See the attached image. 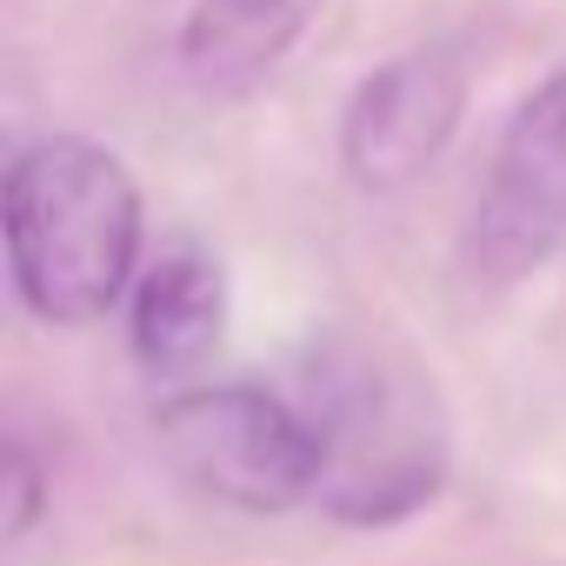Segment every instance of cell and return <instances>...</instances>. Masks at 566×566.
Masks as SVG:
<instances>
[{
  "label": "cell",
  "instance_id": "7",
  "mask_svg": "<svg viewBox=\"0 0 566 566\" xmlns=\"http://www.w3.org/2000/svg\"><path fill=\"white\" fill-rule=\"evenodd\" d=\"M321 14L327 0H193L180 61L207 94H253Z\"/></svg>",
  "mask_w": 566,
  "mask_h": 566
},
{
  "label": "cell",
  "instance_id": "5",
  "mask_svg": "<svg viewBox=\"0 0 566 566\" xmlns=\"http://www.w3.org/2000/svg\"><path fill=\"white\" fill-rule=\"evenodd\" d=\"M467 120V61L453 48H407L374 67L340 114V167L360 193L413 187Z\"/></svg>",
  "mask_w": 566,
  "mask_h": 566
},
{
  "label": "cell",
  "instance_id": "1",
  "mask_svg": "<svg viewBox=\"0 0 566 566\" xmlns=\"http://www.w3.org/2000/svg\"><path fill=\"white\" fill-rule=\"evenodd\" d=\"M14 294L48 327H94L140 280L147 207L127 160L81 134H48L14 154L0 187Z\"/></svg>",
  "mask_w": 566,
  "mask_h": 566
},
{
  "label": "cell",
  "instance_id": "3",
  "mask_svg": "<svg viewBox=\"0 0 566 566\" xmlns=\"http://www.w3.org/2000/svg\"><path fill=\"white\" fill-rule=\"evenodd\" d=\"M154 440L167 467L240 506V513H287L321 493V433L314 420L247 380L180 387L154 407Z\"/></svg>",
  "mask_w": 566,
  "mask_h": 566
},
{
  "label": "cell",
  "instance_id": "4",
  "mask_svg": "<svg viewBox=\"0 0 566 566\" xmlns=\"http://www.w3.org/2000/svg\"><path fill=\"white\" fill-rule=\"evenodd\" d=\"M566 240V67L546 74L506 120L493 174L473 200L467 260L486 280H520L546 266Z\"/></svg>",
  "mask_w": 566,
  "mask_h": 566
},
{
  "label": "cell",
  "instance_id": "2",
  "mask_svg": "<svg viewBox=\"0 0 566 566\" xmlns=\"http://www.w3.org/2000/svg\"><path fill=\"white\" fill-rule=\"evenodd\" d=\"M301 413L321 433V506L340 526H400L447 486V407L387 334H327Z\"/></svg>",
  "mask_w": 566,
  "mask_h": 566
},
{
  "label": "cell",
  "instance_id": "8",
  "mask_svg": "<svg viewBox=\"0 0 566 566\" xmlns=\"http://www.w3.org/2000/svg\"><path fill=\"white\" fill-rule=\"evenodd\" d=\"M41 513H48V473H41V460L14 440V447H8V539H28V533L41 526Z\"/></svg>",
  "mask_w": 566,
  "mask_h": 566
},
{
  "label": "cell",
  "instance_id": "6",
  "mask_svg": "<svg viewBox=\"0 0 566 566\" xmlns=\"http://www.w3.org/2000/svg\"><path fill=\"white\" fill-rule=\"evenodd\" d=\"M134 360L154 380H193L220 340H227V273L200 240L160 247V260L140 266L134 307H127Z\"/></svg>",
  "mask_w": 566,
  "mask_h": 566
}]
</instances>
